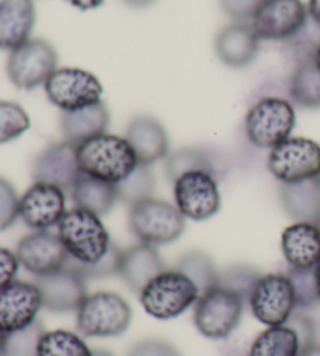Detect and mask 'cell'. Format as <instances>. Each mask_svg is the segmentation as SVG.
<instances>
[{
	"instance_id": "484cf974",
	"label": "cell",
	"mask_w": 320,
	"mask_h": 356,
	"mask_svg": "<svg viewBox=\"0 0 320 356\" xmlns=\"http://www.w3.org/2000/svg\"><path fill=\"white\" fill-rule=\"evenodd\" d=\"M70 197H72V202L77 208L86 209V211H91L97 216L110 213L119 200L116 184L99 180V178L89 177L83 172L79 175L72 189H70Z\"/></svg>"
},
{
	"instance_id": "ee69618b",
	"label": "cell",
	"mask_w": 320,
	"mask_h": 356,
	"mask_svg": "<svg viewBox=\"0 0 320 356\" xmlns=\"http://www.w3.org/2000/svg\"><path fill=\"white\" fill-rule=\"evenodd\" d=\"M70 5H74L75 8L83 10V11H88V10H94L100 6L102 3L105 2V0H67Z\"/></svg>"
},
{
	"instance_id": "c3c4849f",
	"label": "cell",
	"mask_w": 320,
	"mask_h": 356,
	"mask_svg": "<svg viewBox=\"0 0 320 356\" xmlns=\"http://www.w3.org/2000/svg\"><path fill=\"white\" fill-rule=\"evenodd\" d=\"M94 356H114V355L106 350H94Z\"/></svg>"
},
{
	"instance_id": "f35d334b",
	"label": "cell",
	"mask_w": 320,
	"mask_h": 356,
	"mask_svg": "<svg viewBox=\"0 0 320 356\" xmlns=\"http://www.w3.org/2000/svg\"><path fill=\"white\" fill-rule=\"evenodd\" d=\"M19 197L16 188L10 180L0 175V232H5L16 224L19 219Z\"/></svg>"
},
{
	"instance_id": "bcb514c9",
	"label": "cell",
	"mask_w": 320,
	"mask_h": 356,
	"mask_svg": "<svg viewBox=\"0 0 320 356\" xmlns=\"http://www.w3.org/2000/svg\"><path fill=\"white\" fill-rule=\"evenodd\" d=\"M122 2L131 8H147V6L155 3V0H122Z\"/></svg>"
},
{
	"instance_id": "603a6c76",
	"label": "cell",
	"mask_w": 320,
	"mask_h": 356,
	"mask_svg": "<svg viewBox=\"0 0 320 356\" xmlns=\"http://www.w3.org/2000/svg\"><path fill=\"white\" fill-rule=\"evenodd\" d=\"M36 22L33 0H0V50L27 42Z\"/></svg>"
},
{
	"instance_id": "7c38bea8",
	"label": "cell",
	"mask_w": 320,
	"mask_h": 356,
	"mask_svg": "<svg viewBox=\"0 0 320 356\" xmlns=\"http://www.w3.org/2000/svg\"><path fill=\"white\" fill-rule=\"evenodd\" d=\"M253 317L267 327L283 325L296 309L292 284L286 273H266L248 298Z\"/></svg>"
},
{
	"instance_id": "8992f818",
	"label": "cell",
	"mask_w": 320,
	"mask_h": 356,
	"mask_svg": "<svg viewBox=\"0 0 320 356\" xmlns=\"http://www.w3.org/2000/svg\"><path fill=\"white\" fill-rule=\"evenodd\" d=\"M296 127V110L283 97H264L247 111L246 136L255 147L273 149L291 138Z\"/></svg>"
},
{
	"instance_id": "7a4b0ae2",
	"label": "cell",
	"mask_w": 320,
	"mask_h": 356,
	"mask_svg": "<svg viewBox=\"0 0 320 356\" xmlns=\"http://www.w3.org/2000/svg\"><path fill=\"white\" fill-rule=\"evenodd\" d=\"M56 227L69 258L79 264H95L113 244L100 216L86 209H69Z\"/></svg>"
},
{
	"instance_id": "277c9868",
	"label": "cell",
	"mask_w": 320,
	"mask_h": 356,
	"mask_svg": "<svg viewBox=\"0 0 320 356\" xmlns=\"http://www.w3.org/2000/svg\"><path fill=\"white\" fill-rule=\"evenodd\" d=\"M77 313V330L86 338H114L127 332L131 322V308L116 292L88 294Z\"/></svg>"
},
{
	"instance_id": "83f0119b",
	"label": "cell",
	"mask_w": 320,
	"mask_h": 356,
	"mask_svg": "<svg viewBox=\"0 0 320 356\" xmlns=\"http://www.w3.org/2000/svg\"><path fill=\"white\" fill-rule=\"evenodd\" d=\"M289 95L292 102L306 110L320 108V71L314 61L298 65L291 75Z\"/></svg>"
},
{
	"instance_id": "db71d44e",
	"label": "cell",
	"mask_w": 320,
	"mask_h": 356,
	"mask_svg": "<svg viewBox=\"0 0 320 356\" xmlns=\"http://www.w3.org/2000/svg\"><path fill=\"white\" fill-rule=\"evenodd\" d=\"M319 180H320V174H319Z\"/></svg>"
},
{
	"instance_id": "d590c367",
	"label": "cell",
	"mask_w": 320,
	"mask_h": 356,
	"mask_svg": "<svg viewBox=\"0 0 320 356\" xmlns=\"http://www.w3.org/2000/svg\"><path fill=\"white\" fill-rule=\"evenodd\" d=\"M261 275L262 273L253 266L234 264L227 267V269L219 270L217 286L234 292L242 300L248 303V298H250L255 284L258 283Z\"/></svg>"
},
{
	"instance_id": "ac0fdd59",
	"label": "cell",
	"mask_w": 320,
	"mask_h": 356,
	"mask_svg": "<svg viewBox=\"0 0 320 356\" xmlns=\"http://www.w3.org/2000/svg\"><path fill=\"white\" fill-rule=\"evenodd\" d=\"M80 174L77 145L67 141L50 144L31 164V177L35 181L54 184L69 193Z\"/></svg>"
},
{
	"instance_id": "f546056e",
	"label": "cell",
	"mask_w": 320,
	"mask_h": 356,
	"mask_svg": "<svg viewBox=\"0 0 320 356\" xmlns=\"http://www.w3.org/2000/svg\"><path fill=\"white\" fill-rule=\"evenodd\" d=\"M38 356H94V350L77 333L52 330L42 334Z\"/></svg>"
},
{
	"instance_id": "e0dca14e",
	"label": "cell",
	"mask_w": 320,
	"mask_h": 356,
	"mask_svg": "<svg viewBox=\"0 0 320 356\" xmlns=\"http://www.w3.org/2000/svg\"><path fill=\"white\" fill-rule=\"evenodd\" d=\"M41 308L42 297L38 284L15 280L0 291V328L10 333L29 327Z\"/></svg>"
},
{
	"instance_id": "9a60e30c",
	"label": "cell",
	"mask_w": 320,
	"mask_h": 356,
	"mask_svg": "<svg viewBox=\"0 0 320 356\" xmlns=\"http://www.w3.org/2000/svg\"><path fill=\"white\" fill-rule=\"evenodd\" d=\"M16 257L25 270L36 277L61 269L69 261V253L58 233L38 230L19 241Z\"/></svg>"
},
{
	"instance_id": "f5cc1de1",
	"label": "cell",
	"mask_w": 320,
	"mask_h": 356,
	"mask_svg": "<svg viewBox=\"0 0 320 356\" xmlns=\"http://www.w3.org/2000/svg\"><path fill=\"white\" fill-rule=\"evenodd\" d=\"M316 225H317V227H319V230H320V218H319V220H317V222H316Z\"/></svg>"
},
{
	"instance_id": "8fae6325",
	"label": "cell",
	"mask_w": 320,
	"mask_h": 356,
	"mask_svg": "<svg viewBox=\"0 0 320 356\" xmlns=\"http://www.w3.org/2000/svg\"><path fill=\"white\" fill-rule=\"evenodd\" d=\"M172 184L175 207L186 219L207 220L219 211L221 193L214 172L192 170L178 177Z\"/></svg>"
},
{
	"instance_id": "d6a6232c",
	"label": "cell",
	"mask_w": 320,
	"mask_h": 356,
	"mask_svg": "<svg viewBox=\"0 0 320 356\" xmlns=\"http://www.w3.org/2000/svg\"><path fill=\"white\" fill-rule=\"evenodd\" d=\"M192 170H209V172H214V163L203 149H178L166 158V174H168V178L172 183L178 177L186 172H192Z\"/></svg>"
},
{
	"instance_id": "ba28073f",
	"label": "cell",
	"mask_w": 320,
	"mask_h": 356,
	"mask_svg": "<svg viewBox=\"0 0 320 356\" xmlns=\"http://www.w3.org/2000/svg\"><path fill=\"white\" fill-rule=\"evenodd\" d=\"M56 69L58 54L52 44L40 38H30L22 46L11 50L6 61V74L11 83L24 91L46 85Z\"/></svg>"
},
{
	"instance_id": "f1b7e54d",
	"label": "cell",
	"mask_w": 320,
	"mask_h": 356,
	"mask_svg": "<svg viewBox=\"0 0 320 356\" xmlns=\"http://www.w3.org/2000/svg\"><path fill=\"white\" fill-rule=\"evenodd\" d=\"M175 269L183 272L192 283L197 286L200 296L203 292L209 291L211 288L217 286V277L219 270L214 266V261L211 259L208 253L202 250H192L183 255L175 266Z\"/></svg>"
},
{
	"instance_id": "4fadbf2b",
	"label": "cell",
	"mask_w": 320,
	"mask_h": 356,
	"mask_svg": "<svg viewBox=\"0 0 320 356\" xmlns=\"http://www.w3.org/2000/svg\"><path fill=\"white\" fill-rule=\"evenodd\" d=\"M308 16L302 0H262L250 24L261 41H286L302 29Z\"/></svg>"
},
{
	"instance_id": "60d3db41",
	"label": "cell",
	"mask_w": 320,
	"mask_h": 356,
	"mask_svg": "<svg viewBox=\"0 0 320 356\" xmlns=\"http://www.w3.org/2000/svg\"><path fill=\"white\" fill-rule=\"evenodd\" d=\"M262 0H219L221 8L234 22H250Z\"/></svg>"
},
{
	"instance_id": "4dcf8cb0",
	"label": "cell",
	"mask_w": 320,
	"mask_h": 356,
	"mask_svg": "<svg viewBox=\"0 0 320 356\" xmlns=\"http://www.w3.org/2000/svg\"><path fill=\"white\" fill-rule=\"evenodd\" d=\"M116 189L119 202H124L128 208L150 199L155 193V177H153L150 166L138 164L130 175L116 184Z\"/></svg>"
},
{
	"instance_id": "30bf717a",
	"label": "cell",
	"mask_w": 320,
	"mask_h": 356,
	"mask_svg": "<svg viewBox=\"0 0 320 356\" xmlns=\"http://www.w3.org/2000/svg\"><path fill=\"white\" fill-rule=\"evenodd\" d=\"M47 99L61 111H75L102 102L100 80L80 67H61L44 85Z\"/></svg>"
},
{
	"instance_id": "52a82bcc",
	"label": "cell",
	"mask_w": 320,
	"mask_h": 356,
	"mask_svg": "<svg viewBox=\"0 0 320 356\" xmlns=\"http://www.w3.org/2000/svg\"><path fill=\"white\" fill-rule=\"evenodd\" d=\"M246 302L221 286L203 292L194 305V323L198 333L209 339H227L238 328Z\"/></svg>"
},
{
	"instance_id": "d6986e66",
	"label": "cell",
	"mask_w": 320,
	"mask_h": 356,
	"mask_svg": "<svg viewBox=\"0 0 320 356\" xmlns=\"http://www.w3.org/2000/svg\"><path fill=\"white\" fill-rule=\"evenodd\" d=\"M125 139L136 154L139 164L152 166L169 155V136L157 118L136 116L127 125Z\"/></svg>"
},
{
	"instance_id": "7bdbcfd3",
	"label": "cell",
	"mask_w": 320,
	"mask_h": 356,
	"mask_svg": "<svg viewBox=\"0 0 320 356\" xmlns=\"http://www.w3.org/2000/svg\"><path fill=\"white\" fill-rule=\"evenodd\" d=\"M19 267L21 264H19L16 252L0 247V291L15 282Z\"/></svg>"
},
{
	"instance_id": "5b68a950",
	"label": "cell",
	"mask_w": 320,
	"mask_h": 356,
	"mask_svg": "<svg viewBox=\"0 0 320 356\" xmlns=\"http://www.w3.org/2000/svg\"><path fill=\"white\" fill-rule=\"evenodd\" d=\"M128 227L141 243L168 245L182 236L186 218L172 203L150 197L130 208Z\"/></svg>"
},
{
	"instance_id": "5bb4252c",
	"label": "cell",
	"mask_w": 320,
	"mask_h": 356,
	"mask_svg": "<svg viewBox=\"0 0 320 356\" xmlns=\"http://www.w3.org/2000/svg\"><path fill=\"white\" fill-rule=\"evenodd\" d=\"M66 211V191L40 181L25 191L19 205V218L35 232L58 225Z\"/></svg>"
},
{
	"instance_id": "d4e9b609",
	"label": "cell",
	"mask_w": 320,
	"mask_h": 356,
	"mask_svg": "<svg viewBox=\"0 0 320 356\" xmlns=\"http://www.w3.org/2000/svg\"><path fill=\"white\" fill-rule=\"evenodd\" d=\"M280 202L291 219L316 224L320 218L319 177L297 183H281Z\"/></svg>"
},
{
	"instance_id": "f6af8a7d",
	"label": "cell",
	"mask_w": 320,
	"mask_h": 356,
	"mask_svg": "<svg viewBox=\"0 0 320 356\" xmlns=\"http://www.w3.org/2000/svg\"><path fill=\"white\" fill-rule=\"evenodd\" d=\"M308 15L320 25V0H308Z\"/></svg>"
},
{
	"instance_id": "74e56055",
	"label": "cell",
	"mask_w": 320,
	"mask_h": 356,
	"mask_svg": "<svg viewBox=\"0 0 320 356\" xmlns=\"http://www.w3.org/2000/svg\"><path fill=\"white\" fill-rule=\"evenodd\" d=\"M120 258H122V250H120V247L118 244H111L110 250L105 253V257L99 259L95 264H79L72 261V259L69 258L67 264L75 267L77 270H79L83 277L86 280L89 278H105V277H111V275H116L119 273V267H120Z\"/></svg>"
},
{
	"instance_id": "681fc988",
	"label": "cell",
	"mask_w": 320,
	"mask_h": 356,
	"mask_svg": "<svg viewBox=\"0 0 320 356\" xmlns=\"http://www.w3.org/2000/svg\"><path fill=\"white\" fill-rule=\"evenodd\" d=\"M314 63H316V66L319 67V71H320V46H319L317 52H316V56H314Z\"/></svg>"
},
{
	"instance_id": "2e32d148",
	"label": "cell",
	"mask_w": 320,
	"mask_h": 356,
	"mask_svg": "<svg viewBox=\"0 0 320 356\" xmlns=\"http://www.w3.org/2000/svg\"><path fill=\"white\" fill-rule=\"evenodd\" d=\"M36 284L41 291L42 308L50 313L77 311L88 296L86 278L69 264L47 275L36 277Z\"/></svg>"
},
{
	"instance_id": "4316f807",
	"label": "cell",
	"mask_w": 320,
	"mask_h": 356,
	"mask_svg": "<svg viewBox=\"0 0 320 356\" xmlns=\"http://www.w3.org/2000/svg\"><path fill=\"white\" fill-rule=\"evenodd\" d=\"M300 353L302 348L296 332L283 323L267 327L256 336L247 356H300Z\"/></svg>"
},
{
	"instance_id": "9c48e42d",
	"label": "cell",
	"mask_w": 320,
	"mask_h": 356,
	"mask_svg": "<svg viewBox=\"0 0 320 356\" xmlns=\"http://www.w3.org/2000/svg\"><path fill=\"white\" fill-rule=\"evenodd\" d=\"M267 168L280 183H297L320 174V145L308 138H287L271 149Z\"/></svg>"
},
{
	"instance_id": "1f68e13d",
	"label": "cell",
	"mask_w": 320,
	"mask_h": 356,
	"mask_svg": "<svg viewBox=\"0 0 320 356\" xmlns=\"http://www.w3.org/2000/svg\"><path fill=\"white\" fill-rule=\"evenodd\" d=\"M283 42L287 55L297 66L314 61L316 52L320 46V25L308 16L302 29H298L297 33H294L289 40Z\"/></svg>"
},
{
	"instance_id": "816d5d0a",
	"label": "cell",
	"mask_w": 320,
	"mask_h": 356,
	"mask_svg": "<svg viewBox=\"0 0 320 356\" xmlns=\"http://www.w3.org/2000/svg\"><path fill=\"white\" fill-rule=\"evenodd\" d=\"M316 275H317V283H319V292H320V261L316 266Z\"/></svg>"
},
{
	"instance_id": "3957f363",
	"label": "cell",
	"mask_w": 320,
	"mask_h": 356,
	"mask_svg": "<svg viewBox=\"0 0 320 356\" xmlns=\"http://www.w3.org/2000/svg\"><path fill=\"white\" fill-rule=\"evenodd\" d=\"M200 297L197 286L178 269H166L139 292L145 313L158 321H169L194 307Z\"/></svg>"
},
{
	"instance_id": "44dd1931",
	"label": "cell",
	"mask_w": 320,
	"mask_h": 356,
	"mask_svg": "<svg viewBox=\"0 0 320 356\" xmlns=\"http://www.w3.org/2000/svg\"><path fill=\"white\" fill-rule=\"evenodd\" d=\"M166 269L168 267H166L163 258L159 257L155 245L139 243L122 250L119 275L128 288L136 294Z\"/></svg>"
},
{
	"instance_id": "f907efd6",
	"label": "cell",
	"mask_w": 320,
	"mask_h": 356,
	"mask_svg": "<svg viewBox=\"0 0 320 356\" xmlns=\"http://www.w3.org/2000/svg\"><path fill=\"white\" fill-rule=\"evenodd\" d=\"M5 332L2 328H0V352H2V347H3V341H5Z\"/></svg>"
},
{
	"instance_id": "cb8c5ba5",
	"label": "cell",
	"mask_w": 320,
	"mask_h": 356,
	"mask_svg": "<svg viewBox=\"0 0 320 356\" xmlns=\"http://www.w3.org/2000/svg\"><path fill=\"white\" fill-rule=\"evenodd\" d=\"M110 125V111L104 102L75 111H63L60 118L64 141L79 145L102 133Z\"/></svg>"
},
{
	"instance_id": "8d00e7d4",
	"label": "cell",
	"mask_w": 320,
	"mask_h": 356,
	"mask_svg": "<svg viewBox=\"0 0 320 356\" xmlns=\"http://www.w3.org/2000/svg\"><path fill=\"white\" fill-rule=\"evenodd\" d=\"M30 129L27 111L15 102L0 100V144L15 141Z\"/></svg>"
},
{
	"instance_id": "836d02e7",
	"label": "cell",
	"mask_w": 320,
	"mask_h": 356,
	"mask_svg": "<svg viewBox=\"0 0 320 356\" xmlns=\"http://www.w3.org/2000/svg\"><path fill=\"white\" fill-rule=\"evenodd\" d=\"M286 275L292 284L294 297H296V308L312 309L320 307V292L316 267H306V269L291 267L286 272Z\"/></svg>"
},
{
	"instance_id": "e575fe53",
	"label": "cell",
	"mask_w": 320,
	"mask_h": 356,
	"mask_svg": "<svg viewBox=\"0 0 320 356\" xmlns=\"http://www.w3.org/2000/svg\"><path fill=\"white\" fill-rule=\"evenodd\" d=\"M44 333V323L38 319L29 327L6 333L0 356H38V347Z\"/></svg>"
},
{
	"instance_id": "b9f144b4",
	"label": "cell",
	"mask_w": 320,
	"mask_h": 356,
	"mask_svg": "<svg viewBox=\"0 0 320 356\" xmlns=\"http://www.w3.org/2000/svg\"><path fill=\"white\" fill-rule=\"evenodd\" d=\"M128 356H182V353L168 341L147 339L138 342Z\"/></svg>"
},
{
	"instance_id": "ab89813d",
	"label": "cell",
	"mask_w": 320,
	"mask_h": 356,
	"mask_svg": "<svg viewBox=\"0 0 320 356\" xmlns=\"http://www.w3.org/2000/svg\"><path fill=\"white\" fill-rule=\"evenodd\" d=\"M285 323L296 332L302 352L316 344V323L310 316L300 313V311H294Z\"/></svg>"
},
{
	"instance_id": "7dc6e473",
	"label": "cell",
	"mask_w": 320,
	"mask_h": 356,
	"mask_svg": "<svg viewBox=\"0 0 320 356\" xmlns=\"http://www.w3.org/2000/svg\"><path fill=\"white\" fill-rule=\"evenodd\" d=\"M300 356H320V346L314 344L310 348H306L305 352L300 353Z\"/></svg>"
},
{
	"instance_id": "7402d4cb",
	"label": "cell",
	"mask_w": 320,
	"mask_h": 356,
	"mask_svg": "<svg viewBox=\"0 0 320 356\" xmlns=\"http://www.w3.org/2000/svg\"><path fill=\"white\" fill-rule=\"evenodd\" d=\"M286 263L296 269L316 267L320 261V230L311 222H294L281 234Z\"/></svg>"
},
{
	"instance_id": "6da1fadb",
	"label": "cell",
	"mask_w": 320,
	"mask_h": 356,
	"mask_svg": "<svg viewBox=\"0 0 320 356\" xmlns=\"http://www.w3.org/2000/svg\"><path fill=\"white\" fill-rule=\"evenodd\" d=\"M77 158L83 174L118 184L139 164L125 136L102 133L77 145Z\"/></svg>"
},
{
	"instance_id": "ffe728a7",
	"label": "cell",
	"mask_w": 320,
	"mask_h": 356,
	"mask_svg": "<svg viewBox=\"0 0 320 356\" xmlns=\"http://www.w3.org/2000/svg\"><path fill=\"white\" fill-rule=\"evenodd\" d=\"M259 36L250 22H233L223 27L216 36V54L223 65L244 67L259 52Z\"/></svg>"
}]
</instances>
